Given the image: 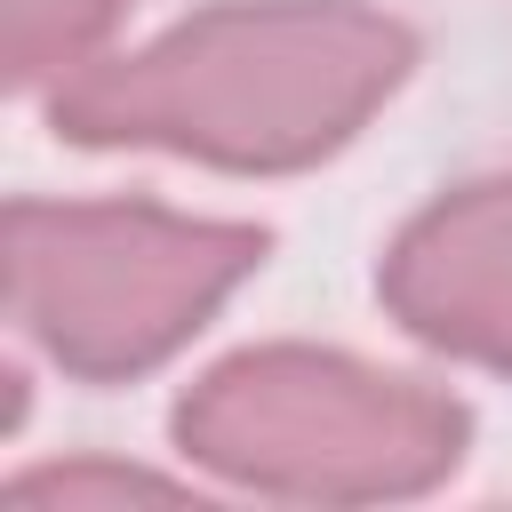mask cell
Returning a JSON list of instances; mask_svg holds the SVG:
<instances>
[{
    "label": "cell",
    "mask_w": 512,
    "mask_h": 512,
    "mask_svg": "<svg viewBox=\"0 0 512 512\" xmlns=\"http://www.w3.org/2000/svg\"><path fill=\"white\" fill-rule=\"evenodd\" d=\"M168 488L160 472H136V464H64V472H24L16 496H56V504H80V496H152Z\"/></svg>",
    "instance_id": "obj_6"
},
{
    "label": "cell",
    "mask_w": 512,
    "mask_h": 512,
    "mask_svg": "<svg viewBox=\"0 0 512 512\" xmlns=\"http://www.w3.org/2000/svg\"><path fill=\"white\" fill-rule=\"evenodd\" d=\"M408 24L360 0H224L56 80L48 120L72 144H144L232 176H280L344 152L408 80Z\"/></svg>",
    "instance_id": "obj_1"
},
{
    "label": "cell",
    "mask_w": 512,
    "mask_h": 512,
    "mask_svg": "<svg viewBox=\"0 0 512 512\" xmlns=\"http://www.w3.org/2000/svg\"><path fill=\"white\" fill-rule=\"evenodd\" d=\"M472 416L352 352L256 344L176 400V448L232 488L288 504H400L464 464Z\"/></svg>",
    "instance_id": "obj_2"
},
{
    "label": "cell",
    "mask_w": 512,
    "mask_h": 512,
    "mask_svg": "<svg viewBox=\"0 0 512 512\" xmlns=\"http://www.w3.org/2000/svg\"><path fill=\"white\" fill-rule=\"evenodd\" d=\"M128 8L136 0H8V72H16V88L88 72L104 32Z\"/></svg>",
    "instance_id": "obj_5"
},
{
    "label": "cell",
    "mask_w": 512,
    "mask_h": 512,
    "mask_svg": "<svg viewBox=\"0 0 512 512\" xmlns=\"http://www.w3.org/2000/svg\"><path fill=\"white\" fill-rule=\"evenodd\" d=\"M376 296L432 352L512 376V168L432 200L392 240Z\"/></svg>",
    "instance_id": "obj_4"
},
{
    "label": "cell",
    "mask_w": 512,
    "mask_h": 512,
    "mask_svg": "<svg viewBox=\"0 0 512 512\" xmlns=\"http://www.w3.org/2000/svg\"><path fill=\"white\" fill-rule=\"evenodd\" d=\"M264 264L256 224L176 216L152 200H16L8 312L80 384L160 368Z\"/></svg>",
    "instance_id": "obj_3"
}]
</instances>
